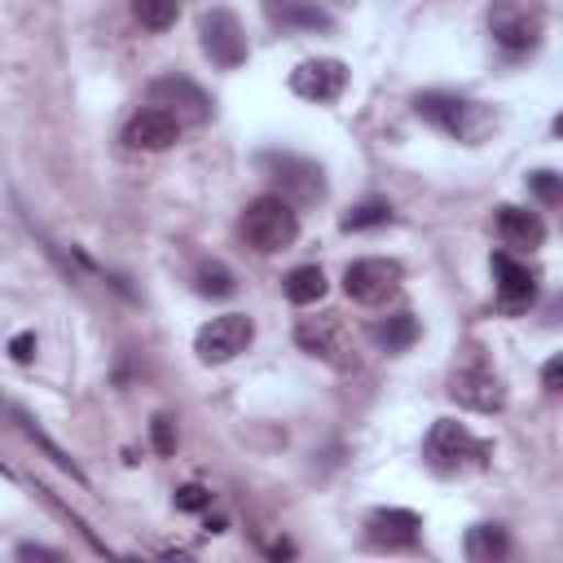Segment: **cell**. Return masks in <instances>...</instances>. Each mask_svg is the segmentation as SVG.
<instances>
[{"instance_id":"1","label":"cell","mask_w":563,"mask_h":563,"mask_svg":"<svg viewBox=\"0 0 563 563\" xmlns=\"http://www.w3.org/2000/svg\"><path fill=\"white\" fill-rule=\"evenodd\" d=\"M238 233H242V242H246L251 251L277 255V251H286V246L299 238V211H295L286 198H277V194H260V198H251V202L242 207Z\"/></svg>"},{"instance_id":"2","label":"cell","mask_w":563,"mask_h":563,"mask_svg":"<svg viewBox=\"0 0 563 563\" xmlns=\"http://www.w3.org/2000/svg\"><path fill=\"white\" fill-rule=\"evenodd\" d=\"M413 110H418L427 123H435L440 132H449V136H457V141H471V145L497 123L479 101H466V97H453V92H418Z\"/></svg>"},{"instance_id":"3","label":"cell","mask_w":563,"mask_h":563,"mask_svg":"<svg viewBox=\"0 0 563 563\" xmlns=\"http://www.w3.org/2000/svg\"><path fill=\"white\" fill-rule=\"evenodd\" d=\"M260 167L277 185V198H286L290 207H312V202L325 198V172L312 158H299V154H260Z\"/></svg>"},{"instance_id":"4","label":"cell","mask_w":563,"mask_h":563,"mask_svg":"<svg viewBox=\"0 0 563 563\" xmlns=\"http://www.w3.org/2000/svg\"><path fill=\"white\" fill-rule=\"evenodd\" d=\"M251 339H255V321L246 312H220L207 325H198L194 352H198L202 365H224V361L242 356L251 347Z\"/></svg>"},{"instance_id":"5","label":"cell","mask_w":563,"mask_h":563,"mask_svg":"<svg viewBox=\"0 0 563 563\" xmlns=\"http://www.w3.org/2000/svg\"><path fill=\"white\" fill-rule=\"evenodd\" d=\"M400 282H405V268L396 260H383V255H365V260H352L343 268V290L365 308L387 303L400 290Z\"/></svg>"},{"instance_id":"6","label":"cell","mask_w":563,"mask_h":563,"mask_svg":"<svg viewBox=\"0 0 563 563\" xmlns=\"http://www.w3.org/2000/svg\"><path fill=\"white\" fill-rule=\"evenodd\" d=\"M295 343H299L308 356H317V361H325V365H334V369H352V365H356L352 339H347V330H343V321H339L334 312L303 317V321L295 325Z\"/></svg>"},{"instance_id":"7","label":"cell","mask_w":563,"mask_h":563,"mask_svg":"<svg viewBox=\"0 0 563 563\" xmlns=\"http://www.w3.org/2000/svg\"><path fill=\"white\" fill-rule=\"evenodd\" d=\"M145 97H150L154 110L172 114L180 128H185V123H207V119H211V97H207L194 79H185V75H158V79L145 88Z\"/></svg>"},{"instance_id":"8","label":"cell","mask_w":563,"mask_h":563,"mask_svg":"<svg viewBox=\"0 0 563 563\" xmlns=\"http://www.w3.org/2000/svg\"><path fill=\"white\" fill-rule=\"evenodd\" d=\"M198 40H202V53L220 66V70H233L246 62V31L238 22L233 9H211L198 18Z\"/></svg>"},{"instance_id":"9","label":"cell","mask_w":563,"mask_h":563,"mask_svg":"<svg viewBox=\"0 0 563 563\" xmlns=\"http://www.w3.org/2000/svg\"><path fill=\"white\" fill-rule=\"evenodd\" d=\"M427 457H431V466H440V471H462V466H479V462L488 457V444L475 440L462 422L440 418V422L431 427V435H427Z\"/></svg>"},{"instance_id":"10","label":"cell","mask_w":563,"mask_h":563,"mask_svg":"<svg viewBox=\"0 0 563 563\" xmlns=\"http://www.w3.org/2000/svg\"><path fill=\"white\" fill-rule=\"evenodd\" d=\"M449 396H453L457 405L475 409V413H497V409L506 405V387H501V378L493 374V365H484V361L457 365L453 378H449Z\"/></svg>"},{"instance_id":"11","label":"cell","mask_w":563,"mask_h":563,"mask_svg":"<svg viewBox=\"0 0 563 563\" xmlns=\"http://www.w3.org/2000/svg\"><path fill=\"white\" fill-rule=\"evenodd\" d=\"M343 88H347V66H343L339 57H312V62H299V66L290 70V92L303 97V101L325 106V101H334Z\"/></svg>"},{"instance_id":"12","label":"cell","mask_w":563,"mask_h":563,"mask_svg":"<svg viewBox=\"0 0 563 563\" xmlns=\"http://www.w3.org/2000/svg\"><path fill=\"white\" fill-rule=\"evenodd\" d=\"M488 31H493V40H497L506 53H523V48L537 44L541 22H537L523 4H515V0H497V4L488 9Z\"/></svg>"},{"instance_id":"13","label":"cell","mask_w":563,"mask_h":563,"mask_svg":"<svg viewBox=\"0 0 563 563\" xmlns=\"http://www.w3.org/2000/svg\"><path fill=\"white\" fill-rule=\"evenodd\" d=\"M493 273H497V308H501V312H523V308H532V299H537V268H528V264H519L515 255L497 251V255H493Z\"/></svg>"},{"instance_id":"14","label":"cell","mask_w":563,"mask_h":563,"mask_svg":"<svg viewBox=\"0 0 563 563\" xmlns=\"http://www.w3.org/2000/svg\"><path fill=\"white\" fill-rule=\"evenodd\" d=\"M365 532H369V541L383 545V550H405V545L418 541L422 519H418L413 510H405V506H378V510L365 519Z\"/></svg>"},{"instance_id":"15","label":"cell","mask_w":563,"mask_h":563,"mask_svg":"<svg viewBox=\"0 0 563 563\" xmlns=\"http://www.w3.org/2000/svg\"><path fill=\"white\" fill-rule=\"evenodd\" d=\"M176 136H180V123H176L172 114L154 110V106L136 110V114L128 119V128H123V145H128V150H150V154L176 145Z\"/></svg>"},{"instance_id":"16","label":"cell","mask_w":563,"mask_h":563,"mask_svg":"<svg viewBox=\"0 0 563 563\" xmlns=\"http://www.w3.org/2000/svg\"><path fill=\"white\" fill-rule=\"evenodd\" d=\"M497 233L515 251H537L545 242V220L528 207H497Z\"/></svg>"},{"instance_id":"17","label":"cell","mask_w":563,"mask_h":563,"mask_svg":"<svg viewBox=\"0 0 563 563\" xmlns=\"http://www.w3.org/2000/svg\"><path fill=\"white\" fill-rule=\"evenodd\" d=\"M369 339H374L383 352H405V347H413V339H418V317H413V312H391V317H383V321L369 325Z\"/></svg>"},{"instance_id":"18","label":"cell","mask_w":563,"mask_h":563,"mask_svg":"<svg viewBox=\"0 0 563 563\" xmlns=\"http://www.w3.org/2000/svg\"><path fill=\"white\" fill-rule=\"evenodd\" d=\"M9 413L18 418V427H22V435H26V440H35V444H40V449H44V453H48V457H53V462H57V466H62V471L70 475V479H79V484H88V479H84V471L75 466V457H70V453H66V449H62V444H57V440H53V435H48V431H44V427H40V422L31 418V413H26V409H18V405H9Z\"/></svg>"},{"instance_id":"19","label":"cell","mask_w":563,"mask_h":563,"mask_svg":"<svg viewBox=\"0 0 563 563\" xmlns=\"http://www.w3.org/2000/svg\"><path fill=\"white\" fill-rule=\"evenodd\" d=\"M282 290H286L290 303L308 308V303H317V299L325 295V273H321L317 264H299V268H290V273L282 277Z\"/></svg>"},{"instance_id":"20","label":"cell","mask_w":563,"mask_h":563,"mask_svg":"<svg viewBox=\"0 0 563 563\" xmlns=\"http://www.w3.org/2000/svg\"><path fill=\"white\" fill-rule=\"evenodd\" d=\"M506 550H510V537H506L501 523H475V528L466 532V559H471V563H493V559H501Z\"/></svg>"},{"instance_id":"21","label":"cell","mask_w":563,"mask_h":563,"mask_svg":"<svg viewBox=\"0 0 563 563\" xmlns=\"http://www.w3.org/2000/svg\"><path fill=\"white\" fill-rule=\"evenodd\" d=\"M383 224H391V207H387L383 198H365V202H356V207L339 220L343 233H365V229H383Z\"/></svg>"},{"instance_id":"22","label":"cell","mask_w":563,"mask_h":563,"mask_svg":"<svg viewBox=\"0 0 563 563\" xmlns=\"http://www.w3.org/2000/svg\"><path fill=\"white\" fill-rule=\"evenodd\" d=\"M194 286H198V295H211V299H224V295L238 290L229 264H220V260H202L198 273H194Z\"/></svg>"},{"instance_id":"23","label":"cell","mask_w":563,"mask_h":563,"mask_svg":"<svg viewBox=\"0 0 563 563\" xmlns=\"http://www.w3.org/2000/svg\"><path fill=\"white\" fill-rule=\"evenodd\" d=\"M132 18L145 31H167L176 22V0H132Z\"/></svg>"},{"instance_id":"24","label":"cell","mask_w":563,"mask_h":563,"mask_svg":"<svg viewBox=\"0 0 563 563\" xmlns=\"http://www.w3.org/2000/svg\"><path fill=\"white\" fill-rule=\"evenodd\" d=\"M528 189H532V194H537V198H541L545 207H554V202L563 198V185H559V172H545V167L528 176Z\"/></svg>"},{"instance_id":"25","label":"cell","mask_w":563,"mask_h":563,"mask_svg":"<svg viewBox=\"0 0 563 563\" xmlns=\"http://www.w3.org/2000/svg\"><path fill=\"white\" fill-rule=\"evenodd\" d=\"M150 435H154V449H158V453H176V422H172L167 413H154Z\"/></svg>"},{"instance_id":"26","label":"cell","mask_w":563,"mask_h":563,"mask_svg":"<svg viewBox=\"0 0 563 563\" xmlns=\"http://www.w3.org/2000/svg\"><path fill=\"white\" fill-rule=\"evenodd\" d=\"M211 506V493L202 484H185L176 488V510H207Z\"/></svg>"},{"instance_id":"27","label":"cell","mask_w":563,"mask_h":563,"mask_svg":"<svg viewBox=\"0 0 563 563\" xmlns=\"http://www.w3.org/2000/svg\"><path fill=\"white\" fill-rule=\"evenodd\" d=\"M9 356H13L18 365H26V361L35 356V334H18V339L9 343Z\"/></svg>"},{"instance_id":"28","label":"cell","mask_w":563,"mask_h":563,"mask_svg":"<svg viewBox=\"0 0 563 563\" xmlns=\"http://www.w3.org/2000/svg\"><path fill=\"white\" fill-rule=\"evenodd\" d=\"M559 383H563V356H550L545 369H541V387L545 391H559Z\"/></svg>"},{"instance_id":"29","label":"cell","mask_w":563,"mask_h":563,"mask_svg":"<svg viewBox=\"0 0 563 563\" xmlns=\"http://www.w3.org/2000/svg\"><path fill=\"white\" fill-rule=\"evenodd\" d=\"M18 554H22V559H62V554L48 550V545H18Z\"/></svg>"}]
</instances>
